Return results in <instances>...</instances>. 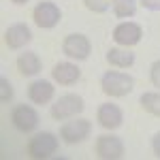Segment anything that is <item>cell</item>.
Segmentation results:
<instances>
[{"mask_svg":"<svg viewBox=\"0 0 160 160\" xmlns=\"http://www.w3.org/2000/svg\"><path fill=\"white\" fill-rule=\"evenodd\" d=\"M139 102H141L145 113L154 115V118H160V94L158 92H145Z\"/></svg>","mask_w":160,"mask_h":160,"instance_id":"obj_16","label":"cell"},{"mask_svg":"<svg viewBox=\"0 0 160 160\" xmlns=\"http://www.w3.org/2000/svg\"><path fill=\"white\" fill-rule=\"evenodd\" d=\"M13 100V86H11V81L9 79H0V102H11Z\"/></svg>","mask_w":160,"mask_h":160,"instance_id":"obj_19","label":"cell"},{"mask_svg":"<svg viewBox=\"0 0 160 160\" xmlns=\"http://www.w3.org/2000/svg\"><path fill=\"white\" fill-rule=\"evenodd\" d=\"M58 149H60V143H58V137L53 132H38L28 141L26 154L34 160H47L51 156H56Z\"/></svg>","mask_w":160,"mask_h":160,"instance_id":"obj_2","label":"cell"},{"mask_svg":"<svg viewBox=\"0 0 160 160\" xmlns=\"http://www.w3.org/2000/svg\"><path fill=\"white\" fill-rule=\"evenodd\" d=\"M132 88H135V79L122 71H107L100 79V90L109 98H122L132 92Z\"/></svg>","mask_w":160,"mask_h":160,"instance_id":"obj_1","label":"cell"},{"mask_svg":"<svg viewBox=\"0 0 160 160\" xmlns=\"http://www.w3.org/2000/svg\"><path fill=\"white\" fill-rule=\"evenodd\" d=\"M32 19H34V24L38 28H43V30H51V28H56V26L60 24L62 19V11L49 2V0H43V2H38L37 7H34V11H32Z\"/></svg>","mask_w":160,"mask_h":160,"instance_id":"obj_7","label":"cell"},{"mask_svg":"<svg viewBox=\"0 0 160 160\" xmlns=\"http://www.w3.org/2000/svg\"><path fill=\"white\" fill-rule=\"evenodd\" d=\"M107 62L113 68H130L135 64V53L128 51V47H113L107 53Z\"/></svg>","mask_w":160,"mask_h":160,"instance_id":"obj_15","label":"cell"},{"mask_svg":"<svg viewBox=\"0 0 160 160\" xmlns=\"http://www.w3.org/2000/svg\"><path fill=\"white\" fill-rule=\"evenodd\" d=\"M56 96V88L51 86V81L47 79H38V81H32L28 86V98L32 100L34 105H49Z\"/></svg>","mask_w":160,"mask_h":160,"instance_id":"obj_12","label":"cell"},{"mask_svg":"<svg viewBox=\"0 0 160 160\" xmlns=\"http://www.w3.org/2000/svg\"><path fill=\"white\" fill-rule=\"evenodd\" d=\"M152 148H154V154H156V158H160V132H156L154 141H152Z\"/></svg>","mask_w":160,"mask_h":160,"instance_id":"obj_22","label":"cell"},{"mask_svg":"<svg viewBox=\"0 0 160 160\" xmlns=\"http://www.w3.org/2000/svg\"><path fill=\"white\" fill-rule=\"evenodd\" d=\"M90 135H92V122H90V120H83V118L71 120V122H66V124L60 126L62 141L68 143V145H77V143L86 141Z\"/></svg>","mask_w":160,"mask_h":160,"instance_id":"obj_6","label":"cell"},{"mask_svg":"<svg viewBox=\"0 0 160 160\" xmlns=\"http://www.w3.org/2000/svg\"><path fill=\"white\" fill-rule=\"evenodd\" d=\"M111 9L115 13V17H132L137 11V0H113L111 2Z\"/></svg>","mask_w":160,"mask_h":160,"instance_id":"obj_17","label":"cell"},{"mask_svg":"<svg viewBox=\"0 0 160 160\" xmlns=\"http://www.w3.org/2000/svg\"><path fill=\"white\" fill-rule=\"evenodd\" d=\"M113 0H83V7L92 13H105Z\"/></svg>","mask_w":160,"mask_h":160,"instance_id":"obj_18","label":"cell"},{"mask_svg":"<svg viewBox=\"0 0 160 160\" xmlns=\"http://www.w3.org/2000/svg\"><path fill=\"white\" fill-rule=\"evenodd\" d=\"M96 120L105 130H115L124 124V113L115 102H102L96 111Z\"/></svg>","mask_w":160,"mask_h":160,"instance_id":"obj_10","label":"cell"},{"mask_svg":"<svg viewBox=\"0 0 160 160\" xmlns=\"http://www.w3.org/2000/svg\"><path fill=\"white\" fill-rule=\"evenodd\" d=\"M51 77L53 81H58V86H73L81 77V68L73 62H58L51 68Z\"/></svg>","mask_w":160,"mask_h":160,"instance_id":"obj_13","label":"cell"},{"mask_svg":"<svg viewBox=\"0 0 160 160\" xmlns=\"http://www.w3.org/2000/svg\"><path fill=\"white\" fill-rule=\"evenodd\" d=\"M11 124L24 135H30L38 126V113L32 105H15L11 109Z\"/></svg>","mask_w":160,"mask_h":160,"instance_id":"obj_5","label":"cell"},{"mask_svg":"<svg viewBox=\"0 0 160 160\" xmlns=\"http://www.w3.org/2000/svg\"><path fill=\"white\" fill-rule=\"evenodd\" d=\"M62 53L71 60H88L92 53V43L86 34L73 32V34L64 37V41H62Z\"/></svg>","mask_w":160,"mask_h":160,"instance_id":"obj_4","label":"cell"},{"mask_svg":"<svg viewBox=\"0 0 160 160\" xmlns=\"http://www.w3.org/2000/svg\"><path fill=\"white\" fill-rule=\"evenodd\" d=\"M86 109V102L79 94H64L53 102L51 107V118L58 122V120H71L75 115H79L81 111Z\"/></svg>","mask_w":160,"mask_h":160,"instance_id":"obj_3","label":"cell"},{"mask_svg":"<svg viewBox=\"0 0 160 160\" xmlns=\"http://www.w3.org/2000/svg\"><path fill=\"white\" fill-rule=\"evenodd\" d=\"M143 38V28L137 22H122L113 28V41L120 47H135Z\"/></svg>","mask_w":160,"mask_h":160,"instance_id":"obj_9","label":"cell"},{"mask_svg":"<svg viewBox=\"0 0 160 160\" xmlns=\"http://www.w3.org/2000/svg\"><path fill=\"white\" fill-rule=\"evenodd\" d=\"M13 4H26V2H28V0H11Z\"/></svg>","mask_w":160,"mask_h":160,"instance_id":"obj_23","label":"cell"},{"mask_svg":"<svg viewBox=\"0 0 160 160\" xmlns=\"http://www.w3.org/2000/svg\"><path fill=\"white\" fill-rule=\"evenodd\" d=\"M41 68H43V62L34 51H24L17 58V71L24 77H34V75L41 73Z\"/></svg>","mask_w":160,"mask_h":160,"instance_id":"obj_14","label":"cell"},{"mask_svg":"<svg viewBox=\"0 0 160 160\" xmlns=\"http://www.w3.org/2000/svg\"><path fill=\"white\" fill-rule=\"evenodd\" d=\"M149 81H152V86L160 88V60H156L152 64V68H149Z\"/></svg>","mask_w":160,"mask_h":160,"instance_id":"obj_20","label":"cell"},{"mask_svg":"<svg viewBox=\"0 0 160 160\" xmlns=\"http://www.w3.org/2000/svg\"><path fill=\"white\" fill-rule=\"evenodd\" d=\"M94 154L102 160H120L124 158V143L115 135H102L94 143Z\"/></svg>","mask_w":160,"mask_h":160,"instance_id":"obj_8","label":"cell"},{"mask_svg":"<svg viewBox=\"0 0 160 160\" xmlns=\"http://www.w3.org/2000/svg\"><path fill=\"white\" fill-rule=\"evenodd\" d=\"M32 41V32L26 24H13L4 32V45L9 49H22Z\"/></svg>","mask_w":160,"mask_h":160,"instance_id":"obj_11","label":"cell"},{"mask_svg":"<svg viewBox=\"0 0 160 160\" xmlns=\"http://www.w3.org/2000/svg\"><path fill=\"white\" fill-rule=\"evenodd\" d=\"M141 7H145L149 11H160V0H141Z\"/></svg>","mask_w":160,"mask_h":160,"instance_id":"obj_21","label":"cell"}]
</instances>
